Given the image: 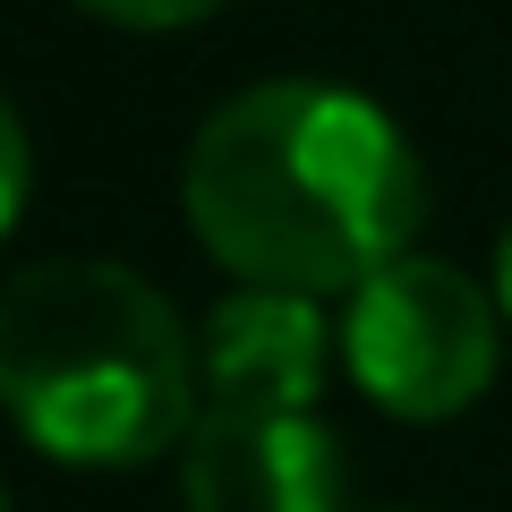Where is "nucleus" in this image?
Segmentation results:
<instances>
[{
	"label": "nucleus",
	"mask_w": 512,
	"mask_h": 512,
	"mask_svg": "<svg viewBox=\"0 0 512 512\" xmlns=\"http://www.w3.org/2000/svg\"><path fill=\"white\" fill-rule=\"evenodd\" d=\"M77 9L103 18V26H128V35H163V26L214 18V9H231V0H77Z\"/></svg>",
	"instance_id": "obj_6"
},
{
	"label": "nucleus",
	"mask_w": 512,
	"mask_h": 512,
	"mask_svg": "<svg viewBox=\"0 0 512 512\" xmlns=\"http://www.w3.org/2000/svg\"><path fill=\"white\" fill-rule=\"evenodd\" d=\"M188 512H342V444L308 410L205 402L180 461Z\"/></svg>",
	"instance_id": "obj_4"
},
{
	"label": "nucleus",
	"mask_w": 512,
	"mask_h": 512,
	"mask_svg": "<svg viewBox=\"0 0 512 512\" xmlns=\"http://www.w3.org/2000/svg\"><path fill=\"white\" fill-rule=\"evenodd\" d=\"M197 342L146 274L43 256L0 291V410L69 470H146L197 427Z\"/></svg>",
	"instance_id": "obj_2"
},
{
	"label": "nucleus",
	"mask_w": 512,
	"mask_h": 512,
	"mask_svg": "<svg viewBox=\"0 0 512 512\" xmlns=\"http://www.w3.org/2000/svg\"><path fill=\"white\" fill-rule=\"evenodd\" d=\"M0 512H9V487H0Z\"/></svg>",
	"instance_id": "obj_9"
},
{
	"label": "nucleus",
	"mask_w": 512,
	"mask_h": 512,
	"mask_svg": "<svg viewBox=\"0 0 512 512\" xmlns=\"http://www.w3.org/2000/svg\"><path fill=\"white\" fill-rule=\"evenodd\" d=\"M342 333L325 325L316 291H282V282H248L231 291L197 333V376L205 402H239V410H316L325 367Z\"/></svg>",
	"instance_id": "obj_5"
},
{
	"label": "nucleus",
	"mask_w": 512,
	"mask_h": 512,
	"mask_svg": "<svg viewBox=\"0 0 512 512\" xmlns=\"http://www.w3.org/2000/svg\"><path fill=\"white\" fill-rule=\"evenodd\" d=\"M26 197H35V146H26V120L9 111V94H0V239L18 231Z\"/></svg>",
	"instance_id": "obj_7"
},
{
	"label": "nucleus",
	"mask_w": 512,
	"mask_h": 512,
	"mask_svg": "<svg viewBox=\"0 0 512 512\" xmlns=\"http://www.w3.org/2000/svg\"><path fill=\"white\" fill-rule=\"evenodd\" d=\"M342 367L384 419L436 427L495 384V299L444 256H393L342 308Z\"/></svg>",
	"instance_id": "obj_3"
},
{
	"label": "nucleus",
	"mask_w": 512,
	"mask_h": 512,
	"mask_svg": "<svg viewBox=\"0 0 512 512\" xmlns=\"http://www.w3.org/2000/svg\"><path fill=\"white\" fill-rule=\"evenodd\" d=\"M180 205L222 274L325 299L359 291L419 239L427 171L367 94L325 77H274L231 94L197 128Z\"/></svg>",
	"instance_id": "obj_1"
},
{
	"label": "nucleus",
	"mask_w": 512,
	"mask_h": 512,
	"mask_svg": "<svg viewBox=\"0 0 512 512\" xmlns=\"http://www.w3.org/2000/svg\"><path fill=\"white\" fill-rule=\"evenodd\" d=\"M495 308L512 316V231H504V248H495Z\"/></svg>",
	"instance_id": "obj_8"
}]
</instances>
